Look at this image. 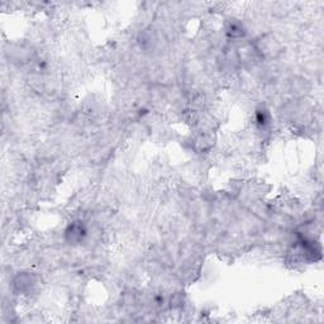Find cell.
I'll return each mask as SVG.
<instances>
[{"label": "cell", "mask_w": 324, "mask_h": 324, "mask_svg": "<svg viewBox=\"0 0 324 324\" xmlns=\"http://www.w3.org/2000/svg\"><path fill=\"white\" fill-rule=\"evenodd\" d=\"M85 236H86V228H85V226L81 223V222L72 223L66 231L67 241L71 242V243L81 242Z\"/></svg>", "instance_id": "6da1fadb"}, {"label": "cell", "mask_w": 324, "mask_h": 324, "mask_svg": "<svg viewBox=\"0 0 324 324\" xmlns=\"http://www.w3.org/2000/svg\"><path fill=\"white\" fill-rule=\"evenodd\" d=\"M35 278L32 275H30V274H22V275L17 276V279L14 280V287L19 292L30 291L35 286Z\"/></svg>", "instance_id": "7a4b0ae2"}]
</instances>
